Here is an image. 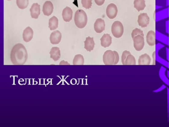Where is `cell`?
Here are the masks:
<instances>
[{"label":"cell","mask_w":169,"mask_h":127,"mask_svg":"<svg viewBox=\"0 0 169 127\" xmlns=\"http://www.w3.org/2000/svg\"><path fill=\"white\" fill-rule=\"evenodd\" d=\"M10 58L14 65H23L28 59V53L25 46L21 43L16 44L11 49Z\"/></svg>","instance_id":"obj_1"},{"label":"cell","mask_w":169,"mask_h":127,"mask_svg":"<svg viewBox=\"0 0 169 127\" xmlns=\"http://www.w3.org/2000/svg\"><path fill=\"white\" fill-rule=\"evenodd\" d=\"M58 25V20L55 16L50 18L49 21V28L50 30H55L57 29Z\"/></svg>","instance_id":"obj_20"},{"label":"cell","mask_w":169,"mask_h":127,"mask_svg":"<svg viewBox=\"0 0 169 127\" xmlns=\"http://www.w3.org/2000/svg\"><path fill=\"white\" fill-rule=\"evenodd\" d=\"M105 0H94L96 5L98 6H102L104 4Z\"/></svg>","instance_id":"obj_28"},{"label":"cell","mask_w":169,"mask_h":127,"mask_svg":"<svg viewBox=\"0 0 169 127\" xmlns=\"http://www.w3.org/2000/svg\"><path fill=\"white\" fill-rule=\"evenodd\" d=\"M62 38V34L60 31H55L52 32L50 36V41L53 45L59 43Z\"/></svg>","instance_id":"obj_10"},{"label":"cell","mask_w":169,"mask_h":127,"mask_svg":"<svg viewBox=\"0 0 169 127\" xmlns=\"http://www.w3.org/2000/svg\"><path fill=\"white\" fill-rule=\"evenodd\" d=\"M136 65V59L134 56L131 54L128 55L126 59L125 65Z\"/></svg>","instance_id":"obj_23"},{"label":"cell","mask_w":169,"mask_h":127,"mask_svg":"<svg viewBox=\"0 0 169 127\" xmlns=\"http://www.w3.org/2000/svg\"><path fill=\"white\" fill-rule=\"evenodd\" d=\"M144 37L140 35L136 36L133 39L134 46L137 51H140L143 49L145 45Z\"/></svg>","instance_id":"obj_5"},{"label":"cell","mask_w":169,"mask_h":127,"mask_svg":"<svg viewBox=\"0 0 169 127\" xmlns=\"http://www.w3.org/2000/svg\"><path fill=\"white\" fill-rule=\"evenodd\" d=\"M85 49L89 52H91L94 49L95 46V43L93 40V37H90L86 38V41L84 42Z\"/></svg>","instance_id":"obj_16"},{"label":"cell","mask_w":169,"mask_h":127,"mask_svg":"<svg viewBox=\"0 0 169 127\" xmlns=\"http://www.w3.org/2000/svg\"><path fill=\"white\" fill-rule=\"evenodd\" d=\"M113 52H114V54H115V61L114 65H116V64L118 63V62H119V55H118V53H117V52H116V51H113Z\"/></svg>","instance_id":"obj_27"},{"label":"cell","mask_w":169,"mask_h":127,"mask_svg":"<svg viewBox=\"0 0 169 127\" xmlns=\"http://www.w3.org/2000/svg\"><path fill=\"white\" fill-rule=\"evenodd\" d=\"M30 11L31 17L36 19L40 14V6L37 3H34L31 6Z\"/></svg>","instance_id":"obj_11"},{"label":"cell","mask_w":169,"mask_h":127,"mask_svg":"<svg viewBox=\"0 0 169 127\" xmlns=\"http://www.w3.org/2000/svg\"><path fill=\"white\" fill-rule=\"evenodd\" d=\"M84 59L81 54H77L74 56L73 61V65H83Z\"/></svg>","instance_id":"obj_21"},{"label":"cell","mask_w":169,"mask_h":127,"mask_svg":"<svg viewBox=\"0 0 169 127\" xmlns=\"http://www.w3.org/2000/svg\"><path fill=\"white\" fill-rule=\"evenodd\" d=\"M115 61V55L113 51L111 50H108L105 52L103 56V61L105 65H114Z\"/></svg>","instance_id":"obj_4"},{"label":"cell","mask_w":169,"mask_h":127,"mask_svg":"<svg viewBox=\"0 0 169 127\" xmlns=\"http://www.w3.org/2000/svg\"><path fill=\"white\" fill-rule=\"evenodd\" d=\"M33 31L30 27H28L24 30L23 37L24 41L28 43L31 40L33 37Z\"/></svg>","instance_id":"obj_12"},{"label":"cell","mask_w":169,"mask_h":127,"mask_svg":"<svg viewBox=\"0 0 169 127\" xmlns=\"http://www.w3.org/2000/svg\"><path fill=\"white\" fill-rule=\"evenodd\" d=\"M145 0H134V7L138 11H142L146 7Z\"/></svg>","instance_id":"obj_19"},{"label":"cell","mask_w":169,"mask_h":127,"mask_svg":"<svg viewBox=\"0 0 169 127\" xmlns=\"http://www.w3.org/2000/svg\"><path fill=\"white\" fill-rule=\"evenodd\" d=\"M83 7L86 9H89L92 6V0H81Z\"/></svg>","instance_id":"obj_24"},{"label":"cell","mask_w":169,"mask_h":127,"mask_svg":"<svg viewBox=\"0 0 169 127\" xmlns=\"http://www.w3.org/2000/svg\"><path fill=\"white\" fill-rule=\"evenodd\" d=\"M17 5L19 8L21 9H26L28 7V0H16Z\"/></svg>","instance_id":"obj_22"},{"label":"cell","mask_w":169,"mask_h":127,"mask_svg":"<svg viewBox=\"0 0 169 127\" xmlns=\"http://www.w3.org/2000/svg\"><path fill=\"white\" fill-rule=\"evenodd\" d=\"M72 15H73V11L70 7H66L63 10L62 17L64 21L70 22L72 20Z\"/></svg>","instance_id":"obj_13"},{"label":"cell","mask_w":169,"mask_h":127,"mask_svg":"<svg viewBox=\"0 0 169 127\" xmlns=\"http://www.w3.org/2000/svg\"><path fill=\"white\" fill-rule=\"evenodd\" d=\"M131 54L130 52L127 50H125L123 53L122 55L121 56V62L123 65H125L126 59L128 55Z\"/></svg>","instance_id":"obj_26"},{"label":"cell","mask_w":169,"mask_h":127,"mask_svg":"<svg viewBox=\"0 0 169 127\" xmlns=\"http://www.w3.org/2000/svg\"><path fill=\"white\" fill-rule=\"evenodd\" d=\"M50 58L54 61H57L61 58V51L58 47H52L50 52Z\"/></svg>","instance_id":"obj_15"},{"label":"cell","mask_w":169,"mask_h":127,"mask_svg":"<svg viewBox=\"0 0 169 127\" xmlns=\"http://www.w3.org/2000/svg\"><path fill=\"white\" fill-rule=\"evenodd\" d=\"M117 6L114 4H111L108 5L106 9V14L109 18L113 19L117 15Z\"/></svg>","instance_id":"obj_6"},{"label":"cell","mask_w":169,"mask_h":127,"mask_svg":"<svg viewBox=\"0 0 169 127\" xmlns=\"http://www.w3.org/2000/svg\"><path fill=\"white\" fill-rule=\"evenodd\" d=\"M74 21L77 27L79 29H83L86 27L88 22L86 13L83 9L77 10L74 15Z\"/></svg>","instance_id":"obj_2"},{"label":"cell","mask_w":169,"mask_h":127,"mask_svg":"<svg viewBox=\"0 0 169 127\" xmlns=\"http://www.w3.org/2000/svg\"><path fill=\"white\" fill-rule=\"evenodd\" d=\"M8 1H11V0H8Z\"/></svg>","instance_id":"obj_29"},{"label":"cell","mask_w":169,"mask_h":127,"mask_svg":"<svg viewBox=\"0 0 169 127\" xmlns=\"http://www.w3.org/2000/svg\"><path fill=\"white\" fill-rule=\"evenodd\" d=\"M151 62V57L147 53L140 56L138 59L139 65H149Z\"/></svg>","instance_id":"obj_18"},{"label":"cell","mask_w":169,"mask_h":127,"mask_svg":"<svg viewBox=\"0 0 169 127\" xmlns=\"http://www.w3.org/2000/svg\"><path fill=\"white\" fill-rule=\"evenodd\" d=\"M101 45L104 48H107L111 46L112 43V38L111 35L108 33L104 34L100 39Z\"/></svg>","instance_id":"obj_14"},{"label":"cell","mask_w":169,"mask_h":127,"mask_svg":"<svg viewBox=\"0 0 169 127\" xmlns=\"http://www.w3.org/2000/svg\"><path fill=\"white\" fill-rule=\"evenodd\" d=\"M111 32L114 37L119 38L124 33V27L122 24L119 21H116L113 23L111 27Z\"/></svg>","instance_id":"obj_3"},{"label":"cell","mask_w":169,"mask_h":127,"mask_svg":"<svg viewBox=\"0 0 169 127\" xmlns=\"http://www.w3.org/2000/svg\"><path fill=\"white\" fill-rule=\"evenodd\" d=\"M105 21L102 19L98 18L95 21L94 24V29L97 33H102L105 30Z\"/></svg>","instance_id":"obj_8"},{"label":"cell","mask_w":169,"mask_h":127,"mask_svg":"<svg viewBox=\"0 0 169 127\" xmlns=\"http://www.w3.org/2000/svg\"><path fill=\"white\" fill-rule=\"evenodd\" d=\"M155 33L154 31H150L148 32L146 36L147 43L149 46H154L156 43Z\"/></svg>","instance_id":"obj_17"},{"label":"cell","mask_w":169,"mask_h":127,"mask_svg":"<svg viewBox=\"0 0 169 127\" xmlns=\"http://www.w3.org/2000/svg\"><path fill=\"white\" fill-rule=\"evenodd\" d=\"M150 18L146 13H141L138 16V25L142 28L146 27L149 24Z\"/></svg>","instance_id":"obj_7"},{"label":"cell","mask_w":169,"mask_h":127,"mask_svg":"<svg viewBox=\"0 0 169 127\" xmlns=\"http://www.w3.org/2000/svg\"><path fill=\"white\" fill-rule=\"evenodd\" d=\"M53 9L54 7L53 4L50 1H46L44 3L42 8V11L44 15L49 16L53 12Z\"/></svg>","instance_id":"obj_9"},{"label":"cell","mask_w":169,"mask_h":127,"mask_svg":"<svg viewBox=\"0 0 169 127\" xmlns=\"http://www.w3.org/2000/svg\"><path fill=\"white\" fill-rule=\"evenodd\" d=\"M138 35H140L142 36V37H144L143 31H142L141 29H138V28H136V29H134L132 31V37L133 40L134 39V38L136 36Z\"/></svg>","instance_id":"obj_25"}]
</instances>
